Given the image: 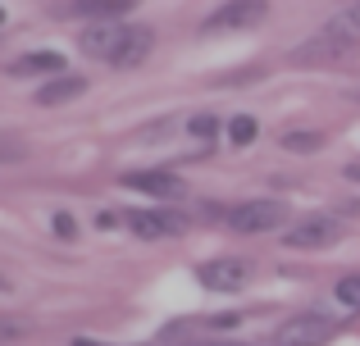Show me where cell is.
Listing matches in <instances>:
<instances>
[{"mask_svg": "<svg viewBox=\"0 0 360 346\" xmlns=\"http://www.w3.org/2000/svg\"><path fill=\"white\" fill-rule=\"evenodd\" d=\"M150 46H155V36H150V27L141 23H91L87 32H82V51L91 55V60H110L119 64V69H132V64H141L150 55Z\"/></svg>", "mask_w": 360, "mask_h": 346, "instance_id": "obj_1", "label": "cell"}, {"mask_svg": "<svg viewBox=\"0 0 360 346\" xmlns=\"http://www.w3.org/2000/svg\"><path fill=\"white\" fill-rule=\"evenodd\" d=\"M73 346H101V342H73Z\"/></svg>", "mask_w": 360, "mask_h": 346, "instance_id": "obj_20", "label": "cell"}, {"mask_svg": "<svg viewBox=\"0 0 360 346\" xmlns=\"http://www.w3.org/2000/svg\"><path fill=\"white\" fill-rule=\"evenodd\" d=\"M342 51H347V46H338L333 36H324V32H319V36H310V41L301 46L297 55H292V60H297V64H315V60H338Z\"/></svg>", "mask_w": 360, "mask_h": 346, "instance_id": "obj_12", "label": "cell"}, {"mask_svg": "<svg viewBox=\"0 0 360 346\" xmlns=\"http://www.w3.org/2000/svg\"><path fill=\"white\" fill-rule=\"evenodd\" d=\"M333 338V319L319 310H301L278 324V346H324Z\"/></svg>", "mask_w": 360, "mask_h": 346, "instance_id": "obj_2", "label": "cell"}, {"mask_svg": "<svg viewBox=\"0 0 360 346\" xmlns=\"http://www.w3.org/2000/svg\"><path fill=\"white\" fill-rule=\"evenodd\" d=\"M82 91H87V78H78V73H64V78L37 87V105H64V100L82 96Z\"/></svg>", "mask_w": 360, "mask_h": 346, "instance_id": "obj_9", "label": "cell"}, {"mask_svg": "<svg viewBox=\"0 0 360 346\" xmlns=\"http://www.w3.org/2000/svg\"><path fill=\"white\" fill-rule=\"evenodd\" d=\"M9 73H18V78H32V73H60V78H64V55H55V51L18 55V60L9 64Z\"/></svg>", "mask_w": 360, "mask_h": 346, "instance_id": "obj_10", "label": "cell"}, {"mask_svg": "<svg viewBox=\"0 0 360 346\" xmlns=\"http://www.w3.org/2000/svg\"><path fill=\"white\" fill-rule=\"evenodd\" d=\"M288 223V205L283 201H246L229 210V228L233 232H269Z\"/></svg>", "mask_w": 360, "mask_h": 346, "instance_id": "obj_3", "label": "cell"}, {"mask_svg": "<svg viewBox=\"0 0 360 346\" xmlns=\"http://www.w3.org/2000/svg\"><path fill=\"white\" fill-rule=\"evenodd\" d=\"M187 133H192V137H214V133H219V119H214V114H196L192 124H187Z\"/></svg>", "mask_w": 360, "mask_h": 346, "instance_id": "obj_16", "label": "cell"}, {"mask_svg": "<svg viewBox=\"0 0 360 346\" xmlns=\"http://www.w3.org/2000/svg\"><path fill=\"white\" fill-rule=\"evenodd\" d=\"M324 36H333L338 46H356L360 41V5H347L338 18H328Z\"/></svg>", "mask_w": 360, "mask_h": 346, "instance_id": "obj_11", "label": "cell"}, {"mask_svg": "<svg viewBox=\"0 0 360 346\" xmlns=\"http://www.w3.org/2000/svg\"><path fill=\"white\" fill-rule=\"evenodd\" d=\"M27 333V324H18V319H0V342H14V338H23Z\"/></svg>", "mask_w": 360, "mask_h": 346, "instance_id": "obj_18", "label": "cell"}, {"mask_svg": "<svg viewBox=\"0 0 360 346\" xmlns=\"http://www.w3.org/2000/svg\"><path fill=\"white\" fill-rule=\"evenodd\" d=\"M333 296L347 305V310H360V274H347V278H338Z\"/></svg>", "mask_w": 360, "mask_h": 346, "instance_id": "obj_14", "label": "cell"}, {"mask_svg": "<svg viewBox=\"0 0 360 346\" xmlns=\"http://www.w3.org/2000/svg\"><path fill=\"white\" fill-rule=\"evenodd\" d=\"M201 283L214 287V292H242L251 283V265L238 255H224V260H205L201 265Z\"/></svg>", "mask_w": 360, "mask_h": 346, "instance_id": "obj_5", "label": "cell"}, {"mask_svg": "<svg viewBox=\"0 0 360 346\" xmlns=\"http://www.w3.org/2000/svg\"><path fill=\"white\" fill-rule=\"evenodd\" d=\"M0 23H5V9H0Z\"/></svg>", "mask_w": 360, "mask_h": 346, "instance_id": "obj_21", "label": "cell"}, {"mask_svg": "<svg viewBox=\"0 0 360 346\" xmlns=\"http://www.w3.org/2000/svg\"><path fill=\"white\" fill-rule=\"evenodd\" d=\"M283 146H288V151H319L324 137L319 133H283Z\"/></svg>", "mask_w": 360, "mask_h": 346, "instance_id": "obj_15", "label": "cell"}, {"mask_svg": "<svg viewBox=\"0 0 360 346\" xmlns=\"http://www.w3.org/2000/svg\"><path fill=\"white\" fill-rule=\"evenodd\" d=\"M55 237H78V219H73V214H55Z\"/></svg>", "mask_w": 360, "mask_h": 346, "instance_id": "obj_17", "label": "cell"}, {"mask_svg": "<svg viewBox=\"0 0 360 346\" xmlns=\"http://www.w3.org/2000/svg\"><path fill=\"white\" fill-rule=\"evenodd\" d=\"M264 9L269 5H260V0H238V5H219L210 18H205V27H251V23H260L264 18Z\"/></svg>", "mask_w": 360, "mask_h": 346, "instance_id": "obj_7", "label": "cell"}, {"mask_svg": "<svg viewBox=\"0 0 360 346\" xmlns=\"http://www.w3.org/2000/svg\"><path fill=\"white\" fill-rule=\"evenodd\" d=\"M255 133H260V128H255V119H251V114H238V119L229 124V142H233V146H251V142H255Z\"/></svg>", "mask_w": 360, "mask_h": 346, "instance_id": "obj_13", "label": "cell"}, {"mask_svg": "<svg viewBox=\"0 0 360 346\" xmlns=\"http://www.w3.org/2000/svg\"><path fill=\"white\" fill-rule=\"evenodd\" d=\"M123 187H137V192H150V196H160V201H174V196H183V192H187V187L178 182L174 173H160V169L123 173Z\"/></svg>", "mask_w": 360, "mask_h": 346, "instance_id": "obj_6", "label": "cell"}, {"mask_svg": "<svg viewBox=\"0 0 360 346\" xmlns=\"http://www.w3.org/2000/svg\"><path fill=\"white\" fill-rule=\"evenodd\" d=\"M342 237V228H338L328 214H315V219H301L297 228H288L283 232V241L288 246H297V251H319V246H333V241Z\"/></svg>", "mask_w": 360, "mask_h": 346, "instance_id": "obj_4", "label": "cell"}, {"mask_svg": "<svg viewBox=\"0 0 360 346\" xmlns=\"http://www.w3.org/2000/svg\"><path fill=\"white\" fill-rule=\"evenodd\" d=\"M119 219H123V214H115V210H105V214H101V219H96V223H101V228H115V223H119Z\"/></svg>", "mask_w": 360, "mask_h": 346, "instance_id": "obj_19", "label": "cell"}, {"mask_svg": "<svg viewBox=\"0 0 360 346\" xmlns=\"http://www.w3.org/2000/svg\"><path fill=\"white\" fill-rule=\"evenodd\" d=\"M128 9H132V0H73V5H60V14L96 18V23H119Z\"/></svg>", "mask_w": 360, "mask_h": 346, "instance_id": "obj_8", "label": "cell"}]
</instances>
